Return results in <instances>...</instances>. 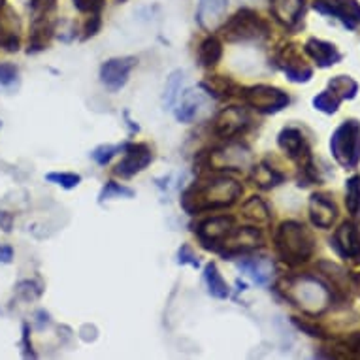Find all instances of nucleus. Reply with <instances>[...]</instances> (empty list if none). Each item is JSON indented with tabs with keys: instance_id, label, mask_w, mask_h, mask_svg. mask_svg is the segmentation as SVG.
Returning <instances> with one entry per match:
<instances>
[{
	"instance_id": "f257e3e1",
	"label": "nucleus",
	"mask_w": 360,
	"mask_h": 360,
	"mask_svg": "<svg viewBox=\"0 0 360 360\" xmlns=\"http://www.w3.org/2000/svg\"><path fill=\"white\" fill-rule=\"evenodd\" d=\"M241 193V185L227 174H209L200 176L198 181L185 189L179 204L189 215H198L230 208L240 198Z\"/></svg>"
},
{
	"instance_id": "f03ea898",
	"label": "nucleus",
	"mask_w": 360,
	"mask_h": 360,
	"mask_svg": "<svg viewBox=\"0 0 360 360\" xmlns=\"http://www.w3.org/2000/svg\"><path fill=\"white\" fill-rule=\"evenodd\" d=\"M285 300L297 306L310 317L324 313L332 306V291L327 281L317 276H297V278H283L276 287Z\"/></svg>"
},
{
	"instance_id": "7ed1b4c3",
	"label": "nucleus",
	"mask_w": 360,
	"mask_h": 360,
	"mask_svg": "<svg viewBox=\"0 0 360 360\" xmlns=\"http://www.w3.org/2000/svg\"><path fill=\"white\" fill-rule=\"evenodd\" d=\"M276 253L291 268L306 264L315 255V238L300 221H283L273 232Z\"/></svg>"
},
{
	"instance_id": "20e7f679",
	"label": "nucleus",
	"mask_w": 360,
	"mask_h": 360,
	"mask_svg": "<svg viewBox=\"0 0 360 360\" xmlns=\"http://www.w3.org/2000/svg\"><path fill=\"white\" fill-rule=\"evenodd\" d=\"M330 153L341 168L354 170L360 165V121L347 119L330 136Z\"/></svg>"
},
{
	"instance_id": "39448f33",
	"label": "nucleus",
	"mask_w": 360,
	"mask_h": 360,
	"mask_svg": "<svg viewBox=\"0 0 360 360\" xmlns=\"http://www.w3.org/2000/svg\"><path fill=\"white\" fill-rule=\"evenodd\" d=\"M228 42H259L270 36V25L251 8H241L221 27Z\"/></svg>"
},
{
	"instance_id": "423d86ee",
	"label": "nucleus",
	"mask_w": 360,
	"mask_h": 360,
	"mask_svg": "<svg viewBox=\"0 0 360 360\" xmlns=\"http://www.w3.org/2000/svg\"><path fill=\"white\" fill-rule=\"evenodd\" d=\"M240 96L247 106L257 110L259 114L273 115L283 112L285 107L291 104V96L285 93L283 89L273 87V85H253V87L241 89Z\"/></svg>"
},
{
	"instance_id": "0eeeda50",
	"label": "nucleus",
	"mask_w": 360,
	"mask_h": 360,
	"mask_svg": "<svg viewBox=\"0 0 360 360\" xmlns=\"http://www.w3.org/2000/svg\"><path fill=\"white\" fill-rule=\"evenodd\" d=\"M236 227H238L236 217H232V215H213V217H208V219L195 225L193 230H195L196 238L200 240L204 249L219 253L223 241L227 240Z\"/></svg>"
},
{
	"instance_id": "6e6552de",
	"label": "nucleus",
	"mask_w": 360,
	"mask_h": 360,
	"mask_svg": "<svg viewBox=\"0 0 360 360\" xmlns=\"http://www.w3.org/2000/svg\"><path fill=\"white\" fill-rule=\"evenodd\" d=\"M273 66L283 72L292 83H308L313 77V68L306 63L297 44H287L279 47L273 55Z\"/></svg>"
},
{
	"instance_id": "1a4fd4ad",
	"label": "nucleus",
	"mask_w": 360,
	"mask_h": 360,
	"mask_svg": "<svg viewBox=\"0 0 360 360\" xmlns=\"http://www.w3.org/2000/svg\"><path fill=\"white\" fill-rule=\"evenodd\" d=\"M278 146L292 163H297L298 170H306V168L315 166L310 142L298 127H285L278 134Z\"/></svg>"
},
{
	"instance_id": "9d476101",
	"label": "nucleus",
	"mask_w": 360,
	"mask_h": 360,
	"mask_svg": "<svg viewBox=\"0 0 360 360\" xmlns=\"http://www.w3.org/2000/svg\"><path fill=\"white\" fill-rule=\"evenodd\" d=\"M330 247L340 259L360 264V223L353 219L341 223L330 238Z\"/></svg>"
},
{
	"instance_id": "9b49d317",
	"label": "nucleus",
	"mask_w": 360,
	"mask_h": 360,
	"mask_svg": "<svg viewBox=\"0 0 360 360\" xmlns=\"http://www.w3.org/2000/svg\"><path fill=\"white\" fill-rule=\"evenodd\" d=\"M317 270L332 291V303L347 302L353 291V276L343 266L336 264L332 260H319Z\"/></svg>"
},
{
	"instance_id": "f8f14e48",
	"label": "nucleus",
	"mask_w": 360,
	"mask_h": 360,
	"mask_svg": "<svg viewBox=\"0 0 360 360\" xmlns=\"http://www.w3.org/2000/svg\"><path fill=\"white\" fill-rule=\"evenodd\" d=\"M123 158H121V163L115 166L114 174L115 176L123 177V179H128V177L136 176L140 172H144L147 166L151 165L153 158V149L147 144H134V142H127V146L123 149Z\"/></svg>"
},
{
	"instance_id": "ddd939ff",
	"label": "nucleus",
	"mask_w": 360,
	"mask_h": 360,
	"mask_svg": "<svg viewBox=\"0 0 360 360\" xmlns=\"http://www.w3.org/2000/svg\"><path fill=\"white\" fill-rule=\"evenodd\" d=\"M313 8L322 15L340 20L341 25L349 31L360 29L359 0H313Z\"/></svg>"
},
{
	"instance_id": "4468645a",
	"label": "nucleus",
	"mask_w": 360,
	"mask_h": 360,
	"mask_svg": "<svg viewBox=\"0 0 360 360\" xmlns=\"http://www.w3.org/2000/svg\"><path fill=\"white\" fill-rule=\"evenodd\" d=\"M249 123H251V119L246 114V110L236 106L225 107L213 119V134L217 138L234 140L236 136L246 133Z\"/></svg>"
},
{
	"instance_id": "2eb2a0df",
	"label": "nucleus",
	"mask_w": 360,
	"mask_h": 360,
	"mask_svg": "<svg viewBox=\"0 0 360 360\" xmlns=\"http://www.w3.org/2000/svg\"><path fill=\"white\" fill-rule=\"evenodd\" d=\"M138 59L136 57H114L102 63L100 66V82L110 91H121L128 83L130 72L136 68Z\"/></svg>"
},
{
	"instance_id": "dca6fc26",
	"label": "nucleus",
	"mask_w": 360,
	"mask_h": 360,
	"mask_svg": "<svg viewBox=\"0 0 360 360\" xmlns=\"http://www.w3.org/2000/svg\"><path fill=\"white\" fill-rule=\"evenodd\" d=\"M272 15L287 31L297 32L302 29L306 17V0H272Z\"/></svg>"
},
{
	"instance_id": "f3484780",
	"label": "nucleus",
	"mask_w": 360,
	"mask_h": 360,
	"mask_svg": "<svg viewBox=\"0 0 360 360\" xmlns=\"http://www.w3.org/2000/svg\"><path fill=\"white\" fill-rule=\"evenodd\" d=\"M338 206L334 198L329 193H313L310 198V219L313 227L317 228H332L338 219Z\"/></svg>"
},
{
	"instance_id": "a211bd4d",
	"label": "nucleus",
	"mask_w": 360,
	"mask_h": 360,
	"mask_svg": "<svg viewBox=\"0 0 360 360\" xmlns=\"http://www.w3.org/2000/svg\"><path fill=\"white\" fill-rule=\"evenodd\" d=\"M303 53L317 64V68H330V66H334L343 59L341 51L336 47V44L319 38L306 40Z\"/></svg>"
},
{
	"instance_id": "6ab92c4d",
	"label": "nucleus",
	"mask_w": 360,
	"mask_h": 360,
	"mask_svg": "<svg viewBox=\"0 0 360 360\" xmlns=\"http://www.w3.org/2000/svg\"><path fill=\"white\" fill-rule=\"evenodd\" d=\"M53 34H55V21L51 20V13H38V15H34L27 53H40V51H44L50 45Z\"/></svg>"
},
{
	"instance_id": "aec40b11",
	"label": "nucleus",
	"mask_w": 360,
	"mask_h": 360,
	"mask_svg": "<svg viewBox=\"0 0 360 360\" xmlns=\"http://www.w3.org/2000/svg\"><path fill=\"white\" fill-rule=\"evenodd\" d=\"M20 20L10 8H0V47L15 53L20 51Z\"/></svg>"
},
{
	"instance_id": "412c9836",
	"label": "nucleus",
	"mask_w": 360,
	"mask_h": 360,
	"mask_svg": "<svg viewBox=\"0 0 360 360\" xmlns=\"http://www.w3.org/2000/svg\"><path fill=\"white\" fill-rule=\"evenodd\" d=\"M228 0H198L196 20L204 29H213L227 12Z\"/></svg>"
},
{
	"instance_id": "4be33fe9",
	"label": "nucleus",
	"mask_w": 360,
	"mask_h": 360,
	"mask_svg": "<svg viewBox=\"0 0 360 360\" xmlns=\"http://www.w3.org/2000/svg\"><path fill=\"white\" fill-rule=\"evenodd\" d=\"M204 104V93L200 91H196V89H189V91H185L183 96H181V100H179V106L176 107V119L179 123H190V121L195 119L198 112H200V106Z\"/></svg>"
},
{
	"instance_id": "5701e85b",
	"label": "nucleus",
	"mask_w": 360,
	"mask_h": 360,
	"mask_svg": "<svg viewBox=\"0 0 360 360\" xmlns=\"http://www.w3.org/2000/svg\"><path fill=\"white\" fill-rule=\"evenodd\" d=\"M196 57H198V64L202 68H215L223 59V42L217 36L204 38L198 45Z\"/></svg>"
},
{
	"instance_id": "b1692460",
	"label": "nucleus",
	"mask_w": 360,
	"mask_h": 360,
	"mask_svg": "<svg viewBox=\"0 0 360 360\" xmlns=\"http://www.w3.org/2000/svg\"><path fill=\"white\" fill-rule=\"evenodd\" d=\"M200 89H204V93L213 98H230V96L241 93V87H238L230 77L225 76L208 77L206 82L200 83Z\"/></svg>"
},
{
	"instance_id": "393cba45",
	"label": "nucleus",
	"mask_w": 360,
	"mask_h": 360,
	"mask_svg": "<svg viewBox=\"0 0 360 360\" xmlns=\"http://www.w3.org/2000/svg\"><path fill=\"white\" fill-rule=\"evenodd\" d=\"M241 272L249 273L257 285H268L273 276V264L266 259H243L238 264Z\"/></svg>"
},
{
	"instance_id": "a878e982",
	"label": "nucleus",
	"mask_w": 360,
	"mask_h": 360,
	"mask_svg": "<svg viewBox=\"0 0 360 360\" xmlns=\"http://www.w3.org/2000/svg\"><path fill=\"white\" fill-rule=\"evenodd\" d=\"M253 179H255V185H259L260 189H273V187H278L281 185L287 179L283 172L276 168V166L268 165V158L262 160L259 166H255L253 168Z\"/></svg>"
},
{
	"instance_id": "bb28decb",
	"label": "nucleus",
	"mask_w": 360,
	"mask_h": 360,
	"mask_svg": "<svg viewBox=\"0 0 360 360\" xmlns=\"http://www.w3.org/2000/svg\"><path fill=\"white\" fill-rule=\"evenodd\" d=\"M204 279L208 283V292L217 300H227L230 297V287L227 285V281L223 279L221 272L215 262H208L206 268H204Z\"/></svg>"
},
{
	"instance_id": "cd10ccee",
	"label": "nucleus",
	"mask_w": 360,
	"mask_h": 360,
	"mask_svg": "<svg viewBox=\"0 0 360 360\" xmlns=\"http://www.w3.org/2000/svg\"><path fill=\"white\" fill-rule=\"evenodd\" d=\"M241 215L249 223H253V225H266V223H270V219H272L270 208L266 206L264 200L259 198V196L247 198L243 206H241Z\"/></svg>"
},
{
	"instance_id": "c85d7f7f",
	"label": "nucleus",
	"mask_w": 360,
	"mask_h": 360,
	"mask_svg": "<svg viewBox=\"0 0 360 360\" xmlns=\"http://www.w3.org/2000/svg\"><path fill=\"white\" fill-rule=\"evenodd\" d=\"M327 357H334V359L353 357V359H360V332H353V334H347L341 340H336Z\"/></svg>"
},
{
	"instance_id": "c756f323",
	"label": "nucleus",
	"mask_w": 360,
	"mask_h": 360,
	"mask_svg": "<svg viewBox=\"0 0 360 360\" xmlns=\"http://www.w3.org/2000/svg\"><path fill=\"white\" fill-rule=\"evenodd\" d=\"M329 91L334 93L341 102L343 100H353L357 98L360 91V85L357 80H353L351 76H336L329 82Z\"/></svg>"
},
{
	"instance_id": "7c9ffc66",
	"label": "nucleus",
	"mask_w": 360,
	"mask_h": 360,
	"mask_svg": "<svg viewBox=\"0 0 360 360\" xmlns=\"http://www.w3.org/2000/svg\"><path fill=\"white\" fill-rule=\"evenodd\" d=\"M345 208L353 221L360 223V176L347 177L345 181Z\"/></svg>"
},
{
	"instance_id": "2f4dec72",
	"label": "nucleus",
	"mask_w": 360,
	"mask_h": 360,
	"mask_svg": "<svg viewBox=\"0 0 360 360\" xmlns=\"http://www.w3.org/2000/svg\"><path fill=\"white\" fill-rule=\"evenodd\" d=\"M313 107H315L317 112H321V114H327V115H334L341 106V100L334 93H330L329 89L327 91H322L319 93L317 96H313V100H311Z\"/></svg>"
},
{
	"instance_id": "473e14b6",
	"label": "nucleus",
	"mask_w": 360,
	"mask_h": 360,
	"mask_svg": "<svg viewBox=\"0 0 360 360\" xmlns=\"http://www.w3.org/2000/svg\"><path fill=\"white\" fill-rule=\"evenodd\" d=\"M185 80L183 70H174L170 74V77L166 80V87H165V107H172L176 104L177 95L181 91V83Z\"/></svg>"
},
{
	"instance_id": "72a5a7b5",
	"label": "nucleus",
	"mask_w": 360,
	"mask_h": 360,
	"mask_svg": "<svg viewBox=\"0 0 360 360\" xmlns=\"http://www.w3.org/2000/svg\"><path fill=\"white\" fill-rule=\"evenodd\" d=\"M292 324L297 327L298 330H302L303 334H308L310 338H315V340H329V332L324 327H321L317 321H311V319H300V317H292Z\"/></svg>"
},
{
	"instance_id": "f704fd0d",
	"label": "nucleus",
	"mask_w": 360,
	"mask_h": 360,
	"mask_svg": "<svg viewBox=\"0 0 360 360\" xmlns=\"http://www.w3.org/2000/svg\"><path fill=\"white\" fill-rule=\"evenodd\" d=\"M134 190L130 187H125V185L115 183V181H107L104 187H102L100 195H98V204H104L112 198H133Z\"/></svg>"
},
{
	"instance_id": "c9c22d12",
	"label": "nucleus",
	"mask_w": 360,
	"mask_h": 360,
	"mask_svg": "<svg viewBox=\"0 0 360 360\" xmlns=\"http://www.w3.org/2000/svg\"><path fill=\"white\" fill-rule=\"evenodd\" d=\"M125 146H127V142H125V144H117V146H112V144H102V146L95 147V149L91 151V157H93V160H95L96 165L106 166L110 165V160H112L117 153H121L123 149H125Z\"/></svg>"
},
{
	"instance_id": "e433bc0d",
	"label": "nucleus",
	"mask_w": 360,
	"mask_h": 360,
	"mask_svg": "<svg viewBox=\"0 0 360 360\" xmlns=\"http://www.w3.org/2000/svg\"><path fill=\"white\" fill-rule=\"evenodd\" d=\"M45 179L50 183L59 185V187H63L66 190L76 189L77 185L82 183V176L80 174H72V172H51V174L45 176Z\"/></svg>"
},
{
	"instance_id": "4c0bfd02",
	"label": "nucleus",
	"mask_w": 360,
	"mask_h": 360,
	"mask_svg": "<svg viewBox=\"0 0 360 360\" xmlns=\"http://www.w3.org/2000/svg\"><path fill=\"white\" fill-rule=\"evenodd\" d=\"M44 292V289L40 287L36 281H21L17 285V294H20L23 300H36Z\"/></svg>"
},
{
	"instance_id": "58836bf2",
	"label": "nucleus",
	"mask_w": 360,
	"mask_h": 360,
	"mask_svg": "<svg viewBox=\"0 0 360 360\" xmlns=\"http://www.w3.org/2000/svg\"><path fill=\"white\" fill-rule=\"evenodd\" d=\"M17 76H20L17 66H13L10 63H0V85L10 87V85L17 82Z\"/></svg>"
},
{
	"instance_id": "ea45409f",
	"label": "nucleus",
	"mask_w": 360,
	"mask_h": 360,
	"mask_svg": "<svg viewBox=\"0 0 360 360\" xmlns=\"http://www.w3.org/2000/svg\"><path fill=\"white\" fill-rule=\"evenodd\" d=\"M106 4V0H74V6L80 10L82 13H100L102 8Z\"/></svg>"
},
{
	"instance_id": "a19ab883",
	"label": "nucleus",
	"mask_w": 360,
	"mask_h": 360,
	"mask_svg": "<svg viewBox=\"0 0 360 360\" xmlns=\"http://www.w3.org/2000/svg\"><path fill=\"white\" fill-rule=\"evenodd\" d=\"M177 262L179 264H189L193 268H200V260L193 253V249L189 246H181L177 251Z\"/></svg>"
},
{
	"instance_id": "79ce46f5",
	"label": "nucleus",
	"mask_w": 360,
	"mask_h": 360,
	"mask_svg": "<svg viewBox=\"0 0 360 360\" xmlns=\"http://www.w3.org/2000/svg\"><path fill=\"white\" fill-rule=\"evenodd\" d=\"M100 13H95V15L91 17V21L87 23V27H85V36H83V40L95 36L96 32H98V29H100Z\"/></svg>"
},
{
	"instance_id": "37998d69",
	"label": "nucleus",
	"mask_w": 360,
	"mask_h": 360,
	"mask_svg": "<svg viewBox=\"0 0 360 360\" xmlns=\"http://www.w3.org/2000/svg\"><path fill=\"white\" fill-rule=\"evenodd\" d=\"M13 225V215L8 213V211H0V228L4 232H10Z\"/></svg>"
},
{
	"instance_id": "c03bdc74",
	"label": "nucleus",
	"mask_w": 360,
	"mask_h": 360,
	"mask_svg": "<svg viewBox=\"0 0 360 360\" xmlns=\"http://www.w3.org/2000/svg\"><path fill=\"white\" fill-rule=\"evenodd\" d=\"M23 345H25V357H36L34 351H32V343L29 340V324H23Z\"/></svg>"
},
{
	"instance_id": "a18cd8bd",
	"label": "nucleus",
	"mask_w": 360,
	"mask_h": 360,
	"mask_svg": "<svg viewBox=\"0 0 360 360\" xmlns=\"http://www.w3.org/2000/svg\"><path fill=\"white\" fill-rule=\"evenodd\" d=\"M13 260V249L10 246H0V262L10 264Z\"/></svg>"
},
{
	"instance_id": "49530a36",
	"label": "nucleus",
	"mask_w": 360,
	"mask_h": 360,
	"mask_svg": "<svg viewBox=\"0 0 360 360\" xmlns=\"http://www.w3.org/2000/svg\"><path fill=\"white\" fill-rule=\"evenodd\" d=\"M353 291H359L360 294V272L353 273Z\"/></svg>"
},
{
	"instance_id": "de8ad7c7",
	"label": "nucleus",
	"mask_w": 360,
	"mask_h": 360,
	"mask_svg": "<svg viewBox=\"0 0 360 360\" xmlns=\"http://www.w3.org/2000/svg\"><path fill=\"white\" fill-rule=\"evenodd\" d=\"M0 127H2V123H0Z\"/></svg>"
}]
</instances>
